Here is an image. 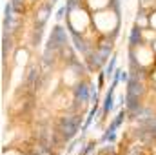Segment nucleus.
<instances>
[{
	"mask_svg": "<svg viewBox=\"0 0 156 155\" xmlns=\"http://www.w3.org/2000/svg\"><path fill=\"white\" fill-rule=\"evenodd\" d=\"M78 124H80V119H78V117H66V119H62V120L58 122L56 130L60 131V135H62L64 139H69V137H73V135L76 133Z\"/></svg>",
	"mask_w": 156,
	"mask_h": 155,
	"instance_id": "nucleus-1",
	"label": "nucleus"
},
{
	"mask_svg": "<svg viewBox=\"0 0 156 155\" xmlns=\"http://www.w3.org/2000/svg\"><path fill=\"white\" fill-rule=\"evenodd\" d=\"M87 91H89V88H87V84H83V82L76 88V99L78 100H82V104L89 99V93H87Z\"/></svg>",
	"mask_w": 156,
	"mask_h": 155,
	"instance_id": "nucleus-2",
	"label": "nucleus"
},
{
	"mask_svg": "<svg viewBox=\"0 0 156 155\" xmlns=\"http://www.w3.org/2000/svg\"><path fill=\"white\" fill-rule=\"evenodd\" d=\"M33 153H35V155H53V152H51V150H49V146H45L44 142H38V144L35 146Z\"/></svg>",
	"mask_w": 156,
	"mask_h": 155,
	"instance_id": "nucleus-3",
	"label": "nucleus"
},
{
	"mask_svg": "<svg viewBox=\"0 0 156 155\" xmlns=\"http://www.w3.org/2000/svg\"><path fill=\"white\" fill-rule=\"evenodd\" d=\"M47 15H49V7H44L42 11H40V15H38V24L42 26L44 22H45V18H47Z\"/></svg>",
	"mask_w": 156,
	"mask_h": 155,
	"instance_id": "nucleus-4",
	"label": "nucleus"
},
{
	"mask_svg": "<svg viewBox=\"0 0 156 155\" xmlns=\"http://www.w3.org/2000/svg\"><path fill=\"white\" fill-rule=\"evenodd\" d=\"M111 106H113V89L107 93V100H105V108H104V112H109Z\"/></svg>",
	"mask_w": 156,
	"mask_h": 155,
	"instance_id": "nucleus-5",
	"label": "nucleus"
},
{
	"mask_svg": "<svg viewBox=\"0 0 156 155\" xmlns=\"http://www.w3.org/2000/svg\"><path fill=\"white\" fill-rule=\"evenodd\" d=\"M113 66H115V59L111 60V64H109V68H107V73H111V71H113Z\"/></svg>",
	"mask_w": 156,
	"mask_h": 155,
	"instance_id": "nucleus-6",
	"label": "nucleus"
},
{
	"mask_svg": "<svg viewBox=\"0 0 156 155\" xmlns=\"http://www.w3.org/2000/svg\"><path fill=\"white\" fill-rule=\"evenodd\" d=\"M29 155H35V153H29Z\"/></svg>",
	"mask_w": 156,
	"mask_h": 155,
	"instance_id": "nucleus-7",
	"label": "nucleus"
}]
</instances>
